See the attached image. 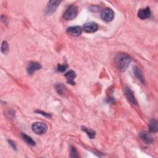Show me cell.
Masks as SVG:
<instances>
[{
    "mask_svg": "<svg viewBox=\"0 0 158 158\" xmlns=\"http://www.w3.org/2000/svg\"><path fill=\"white\" fill-rule=\"evenodd\" d=\"M1 50H2V52H3L4 55H6L8 52V51H9V45H8V43L6 41H4L2 43Z\"/></svg>",
    "mask_w": 158,
    "mask_h": 158,
    "instance_id": "17",
    "label": "cell"
},
{
    "mask_svg": "<svg viewBox=\"0 0 158 158\" xmlns=\"http://www.w3.org/2000/svg\"><path fill=\"white\" fill-rule=\"evenodd\" d=\"M67 33L72 37H77L82 34V29L79 26H74V27H70L67 29Z\"/></svg>",
    "mask_w": 158,
    "mask_h": 158,
    "instance_id": "6",
    "label": "cell"
},
{
    "mask_svg": "<svg viewBox=\"0 0 158 158\" xmlns=\"http://www.w3.org/2000/svg\"><path fill=\"white\" fill-rule=\"evenodd\" d=\"M151 16V10L149 7H146L144 9H141L138 12V17L142 19L145 20L149 18Z\"/></svg>",
    "mask_w": 158,
    "mask_h": 158,
    "instance_id": "10",
    "label": "cell"
},
{
    "mask_svg": "<svg viewBox=\"0 0 158 158\" xmlns=\"http://www.w3.org/2000/svg\"><path fill=\"white\" fill-rule=\"evenodd\" d=\"M149 129L150 131L154 133H156L158 130L157 122L155 119H152L149 124Z\"/></svg>",
    "mask_w": 158,
    "mask_h": 158,
    "instance_id": "14",
    "label": "cell"
},
{
    "mask_svg": "<svg viewBox=\"0 0 158 158\" xmlns=\"http://www.w3.org/2000/svg\"><path fill=\"white\" fill-rule=\"evenodd\" d=\"M70 157H78V155L77 154V151L74 147H71L70 148Z\"/></svg>",
    "mask_w": 158,
    "mask_h": 158,
    "instance_id": "20",
    "label": "cell"
},
{
    "mask_svg": "<svg viewBox=\"0 0 158 158\" xmlns=\"http://www.w3.org/2000/svg\"><path fill=\"white\" fill-rule=\"evenodd\" d=\"M101 19L106 22H111L114 17V13L112 9L107 8H105L101 14Z\"/></svg>",
    "mask_w": 158,
    "mask_h": 158,
    "instance_id": "4",
    "label": "cell"
},
{
    "mask_svg": "<svg viewBox=\"0 0 158 158\" xmlns=\"http://www.w3.org/2000/svg\"><path fill=\"white\" fill-rule=\"evenodd\" d=\"M124 93L127 99L132 104L136 105L137 104L136 98L134 96V92L131 91L128 87H125L124 89Z\"/></svg>",
    "mask_w": 158,
    "mask_h": 158,
    "instance_id": "9",
    "label": "cell"
},
{
    "mask_svg": "<svg viewBox=\"0 0 158 158\" xmlns=\"http://www.w3.org/2000/svg\"><path fill=\"white\" fill-rule=\"evenodd\" d=\"M78 14V8L75 6H70L65 12L64 18L66 20H71L76 17Z\"/></svg>",
    "mask_w": 158,
    "mask_h": 158,
    "instance_id": "3",
    "label": "cell"
},
{
    "mask_svg": "<svg viewBox=\"0 0 158 158\" xmlns=\"http://www.w3.org/2000/svg\"><path fill=\"white\" fill-rule=\"evenodd\" d=\"M140 137L146 144H151L153 142V137L146 131H143L140 134Z\"/></svg>",
    "mask_w": 158,
    "mask_h": 158,
    "instance_id": "13",
    "label": "cell"
},
{
    "mask_svg": "<svg viewBox=\"0 0 158 158\" xmlns=\"http://www.w3.org/2000/svg\"><path fill=\"white\" fill-rule=\"evenodd\" d=\"M21 137H22L23 140L27 144H28L29 145H31V146H35V141L31 137H30L29 136L25 134H22Z\"/></svg>",
    "mask_w": 158,
    "mask_h": 158,
    "instance_id": "15",
    "label": "cell"
},
{
    "mask_svg": "<svg viewBox=\"0 0 158 158\" xmlns=\"http://www.w3.org/2000/svg\"><path fill=\"white\" fill-rule=\"evenodd\" d=\"M65 77L67 79V82L72 85H74L75 84L74 82V78L76 77V74L73 70H69L65 74Z\"/></svg>",
    "mask_w": 158,
    "mask_h": 158,
    "instance_id": "11",
    "label": "cell"
},
{
    "mask_svg": "<svg viewBox=\"0 0 158 158\" xmlns=\"http://www.w3.org/2000/svg\"><path fill=\"white\" fill-rule=\"evenodd\" d=\"M32 129L35 134L37 135H43L47 131L48 126L42 122H35L33 124Z\"/></svg>",
    "mask_w": 158,
    "mask_h": 158,
    "instance_id": "2",
    "label": "cell"
},
{
    "mask_svg": "<svg viewBox=\"0 0 158 158\" xmlns=\"http://www.w3.org/2000/svg\"><path fill=\"white\" fill-rule=\"evenodd\" d=\"M41 69V65L37 62H31L27 67V71L29 75H32L35 72Z\"/></svg>",
    "mask_w": 158,
    "mask_h": 158,
    "instance_id": "8",
    "label": "cell"
},
{
    "mask_svg": "<svg viewBox=\"0 0 158 158\" xmlns=\"http://www.w3.org/2000/svg\"><path fill=\"white\" fill-rule=\"evenodd\" d=\"M35 112H36L37 113H38V114H40L43 115V116H45V117H48V118H51V115L50 114L46 113L43 112V111H42L37 110V111H35Z\"/></svg>",
    "mask_w": 158,
    "mask_h": 158,
    "instance_id": "21",
    "label": "cell"
},
{
    "mask_svg": "<svg viewBox=\"0 0 158 158\" xmlns=\"http://www.w3.org/2000/svg\"><path fill=\"white\" fill-rule=\"evenodd\" d=\"M134 73L135 76L137 77L138 80H139L142 84H144L145 82L144 75L142 72V70L137 66H135L134 68Z\"/></svg>",
    "mask_w": 158,
    "mask_h": 158,
    "instance_id": "12",
    "label": "cell"
},
{
    "mask_svg": "<svg viewBox=\"0 0 158 158\" xmlns=\"http://www.w3.org/2000/svg\"><path fill=\"white\" fill-rule=\"evenodd\" d=\"M68 67V66L67 64H58L57 67V70L60 72H64Z\"/></svg>",
    "mask_w": 158,
    "mask_h": 158,
    "instance_id": "19",
    "label": "cell"
},
{
    "mask_svg": "<svg viewBox=\"0 0 158 158\" xmlns=\"http://www.w3.org/2000/svg\"><path fill=\"white\" fill-rule=\"evenodd\" d=\"M8 143H9V145L15 150V149H16V143L13 141V140H8Z\"/></svg>",
    "mask_w": 158,
    "mask_h": 158,
    "instance_id": "22",
    "label": "cell"
},
{
    "mask_svg": "<svg viewBox=\"0 0 158 158\" xmlns=\"http://www.w3.org/2000/svg\"><path fill=\"white\" fill-rule=\"evenodd\" d=\"M55 88H56V90L57 91V92L60 95H63L65 91V87L61 84L56 85L55 86Z\"/></svg>",
    "mask_w": 158,
    "mask_h": 158,
    "instance_id": "18",
    "label": "cell"
},
{
    "mask_svg": "<svg viewBox=\"0 0 158 158\" xmlns=\"http://www.w3.org/2000/svg\"><path fill=\"white\" fill-rule=\"evenodd\" d=\"M98 29V25L94 22L86 23L84 25V30L87 33H94Z\"/></svg>",
    "mask_w": 158,
    "mask_h": 158,
    "instance_id": "7",
    "label": "cell"
},
{
    "mask_svg": "<svg viewBox=\"0 0 158 158\" xmlns=\"http://www.w3.org/2000/svg\"><path fill=\"white\" fill-rule=\"evenodd\" d=\"M131 61V58L128 55L125 53H119L115 58L116 66L121 72H125L128 69Z\"/></svg>",
    "mask_w": 158,
    "mask_h": 158,
    "instance_id": "1",
    "label": "cell"
},
{
    "mask_svg": "<svg viewBox=\"0 0 158 158\" xmlns=\"http://www.w3.org/2000/svg\"><path fill=\"white\" fill-rule=\"evenodd\" d=\"M61 2L60 1H49L46 6V14L47 15H51L53 14L58 8Z\"/></svg>",
    "mask_w": 158,
    "mask_h": 158,
    "instance_id": "5",
    "label": "cell"
},
{
    "mask_svg": "<svg viewBox=\"0 0 158 158\" xmlns=\"http://www.w3.org/2000/svg\"><path fill=\"white\" fill-rule=\"evenodd\" d=\"M82 130L85 131V132L87 134V135L89 137V138L90 139H93L95 138V135H96V133L95 131L91 130V129H89L85 127H82Z\"/></svg>",
    "mask_w": 158,
    "mask_h": 158,
    "instance_id": "16",
    "label": "cell"
}]
</instances>
